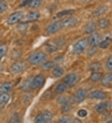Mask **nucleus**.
I'll return each instance as SVG.
<instances>
[{
  "label": "nucleus",
  "instance_id": "nucleus-1",
  "mask_svg": "<svg viewBox=\"0 0 112 123\" xmlns=\"http://www.w3.org/2000/svg\"><path fill=\"white\" fill-rule=\"evenodd\" d=\"M47 56L45 53L42 52H37L32 54L28 57V62L30 64L33 65H37L42 63L46 60Z\"/></svg>",
  "mask_w": 112,
  "mask_h": 123
},
{
  "label": "nucleus",
  "instance_id": "nucleus-2",
  "mask_svg": "<svg viewBox=\"0 0 112 123\" xmlns=\"http://www.w3.org/2000/svg\"><path fill=\"white\" fill-rule=\"evenodd\" d=\"M63 83L68 87H72L79 81V77L76 73H70L63 78Z\"/></svg>",
  "mask_w": 112,
  "mask_h": 123
},
{
  "label": "nucleus",
  "instance_id": "nucleus-3",
  "mask_svg": "<svg viewBox=\"0 0 112 123\" xmlns=\"http://www.w3.org/2000/svg\"><path fill=\"white\" fill-rule=\"evenodd\" d=\"M87 45H88V41L87 39H81L73 45L72 52L75 55H79L85 50V49L87 48Z\"/></svg>",
  "mask_w": 112,
  "mask_h": 123
},
{
  "label": "nucleus",
  "instance_id": "nucleus-4",
  "mask_svg": "<svg viewBox=\"0 0 112 123\" xmlns=\"http://www.w3.org/2000/svg\"><path fill=\"white\" fill-rule=\"evenodd\" d=\"M64 27L63 24V21H57L53 23L52 24H50L46 29L47 33L52 34L57 32L59 30H60Z\"/></svg>",
  "mask_w": 112,
  "mask_h": 123
},
{
  "label": "nucleus",
  "instance_id": "nucleus-5",
  "mask_svg": "<svg viewBox=\"0 0 112 123\" xmlns=\"http://www.w3.org/2000/svg\"><path fill=\"white\" fill-rule=\"evenodd\" d=\"M87 96V91L84 89H79L76 91L72 98V102L74 103H80L82 102Z\"/></svg>",
  "mask_w": 112,
  "mask_h": 123
},
{
  "label": "nucleus",
  "instance_id": "nucleus-6",
  "mask_svg": "<svg viewBox=\"0 0 112 123\" xmlns=\"http://www.w3.org/2000/svg\"><path fill=\"white\" fill-rule=\"evenodd\" d=\"M27 67V63L23 62H18L13 63L11 67V69L14 74H20L24 72Z\"/></svg>",
  "mask_w": 112,
  "mask_h": 123
},
{
  "label": "nucleus",
  "instance_id": "nucleus-7",
  "mask_svg": "<svg viewBox=\"0 0 112 123\" xmlns=\"http://www.w3.org/2000/svg\"><path fill=\"white\" fill-rule=\"evenodd\" d=\"M24 16L23 12L21 11L14 12L12 14H11L7 19V23L10 25H13L16 23L20 22Z\"/></svg>",
  "mask_w": 112,
  "mask_h": 123
},
{
  "label": "nucleus",
  "instance_id": "nucleus-8",
  "mask_svg": "<svg viewBox=\"0 0 112 123\" xmlns=\"http://www.w3.org/2000/svg\"><path fill=\"white\" fill-rule=\"evenodd\" d=\"M107 97V94L101 90H95L88 94V98L92 99H104Z\"/></svg>",
  "mask_w": 112,
  "mask_h": 123
},
{
  "label": "nucleus",
  "instance_id": "nucleus-9",
  "mask_svg": "<svg viewBox=\"0 0 112 123\" xmlns=\"http://www.w3.org/2000/svg\"><path fill=\"white\" fill-rule=\"evenodd\" d=\"M102 41V36L98 33H94L90 36L88 39V44L90 46H97Z\"/></svg>",
  "mask_w": 112,
  "mask_h": 123
},
{
  "label": "nucleus",
  "instance_id": "nucleus-10",
  "mask_svg": "<svg viewBox=\"0 0 112 123\" xmlns=\"http://www.w3.org/2000/svg\"><path fill=\"white\" fill-rule=\"evenodd\" d=\"M45 82L44 77L42 75H38L33 79L32 83H33V88H39L42 87Z\"/></svg>",
  "mask_w": 112,
  "mask_h": 123
},
{
  "label": "nucleus",
  "instance_id": "nucleus-11",
  "mask_svg": "<svg viewBox=\"0 0 112 123\" xmlns=\"http://www.w3.org/2000/svg\"><path fill=\"white\" fill-rule=\"evenodd\" d=\"M101 83L103 86H109L112 85V73L107 74L103 76L101 79Z\"/></svg>",
  "mask_w": 112,
  "mask_h": 123
},
{
  "label": "nucleus",
  "instance_id": "nucleus-12",
  "mask_svg": "<svg viewBox=\"0 0 112 123\" xmlns=\"http://www.w3.org/2000/svg\"><path fill=\"white\" fill-rule=\"evenodd\" d=\"M32 81H33L32 78H29L22 83L21 86V90L22 92H29L33 88Z\"/></svg>",
  "mask_w": 112,
  "mask_h": 123
},
{
  "label": "nucleus",
  "instance_id": "nucleus-13",
  "mask_svg": "<svg viewBox=\"0 0 112 123\" xmlns=\"http://www.w3.org/2000/svg\"><path fill=\"white\" fill-rule=\"evenodd\" d=\"M78 23V20L75 18H70L63 21L64 26L66 27H75Z\"/></svg>",
  "mask_w": 112,
  "mask_h": 123
},
{
  "label": "nucleus",
  "instance_id": "nucleus-14",
  "mask_svg": "<svg viewBox=\"0 0 112 123\" xmlns=\"http://www.w3.org/2000/svg\"><path fill=\"white\" fill-rule=\"evenodd\" d=\"M40 18V13L38 11H32L27 14L26 19L27 22H33L39 19Z\"/></svg>",
  "mask_w": 112,
  "mask_h": 123
},
{
  "label": "nucleus",
  "instance_id": "nucleus-15",
  "mask_svg": "<svg viewBox=\"0 0 112 123\" xmlns=\"http://www.w3.org/2000/svg\"><path fill=\"white\" fill-rule=\"evenodd\" d=\"M13 89V85L10 82H5L0 86V93H9Z\"/></svg>",
  "mask_w": 112,
  "mask_h": 123
},
{
  "label": "nucleus",
  "instance_id": "nucleus-16",
  "mask_svg": "<svg viewBox=\"0 0 112 123\" xmlns=\"http://www.w3.org/2000/svg\"><path fill=\"white\" fill-rule=\"evenodd\" d=\"M109 106V104L107 102H103L101 103L98 104L95 107V110L97 111V113H103L105 111L107 110V108Z\"/></svg>",
  "mask_w": 112,
  "mask_h": 123
},
{
  "label": "nucleus",
  "instance_id": "nucleus-17",
  "mask_svg": "<svg viewBox=\"0 0 112 123\" xmlns=\"http://www.w3.org/2000/svg\"><path fill=\"white\" fill-rule=\"evenodd\" d=\"M10 99V96L7 93H0V105L5 106Z\"/></svg>",
  "mask_w": 112,
  "mask_h": 123
},
{
  "label": "nucleus",
  "instance_id": "nucleus-18",
  "mask_svg": "<svg viewBox=\"0 0 112 123\" xmlns=\"http://www.w3.org/2000/svg\"><path fill=\"white\" fill-rule=\"evenodd\" d=\"M97 29V25L95 23L92 22L90 23L86 26L85 29V33L87 34H90L93 33L95 30Z\"/></svg>",
  "mask_w": 112,
  "mask_h": 123
},
{
  "label": "nucleus",
  "instance_id": "nucleus-19",
  "mask_svg": "<svg viewBox=\"0 0 112 123\" xmlns=\"http://www.w3.org/2000/svg\"><path fill=\"white\" fill-rule=\"evenodd\" d=\"M102 77H103V75H102V73L97 71V72H93L92 73L90 78L93 82H97V81H99V80L102 79Z\"/></svg>",
  "mask_w": 112,
  "mask_h": 123
},
{
  "label": "nucleus",
  "instance_id": "nucleus-20",
  "mask_svg": "<svg viewBox=\"0 0 112 123\" xmlns=\"http://www.w3.org/2000/svg\"><path fill=\"white\" fill-rule=\"evenodd\" d=\"M67 88V86L66 85L63 83H59L56 85V86L55 87V90H54V92L55 93H58V94H60V93H62L64 92H65L66 91Z\"/></svg>",
  "mask_w": 112,
  "mask_h": 123
},
{
  "label": "nucleus",
  "instance_id": "nucleus-21",
  "mask_svg": "<svg viewBox=\"0 0 112 123\" xmlns=\"http://www.w3.org/2000/svg\"><path fill=\"white\" fill-rule=\"evenodd\" d=\"M108 10V7L105 6H102L99 7L96 9V10L93 12V15L95 16H99L102 15L103 14L106 12Z\"/></svg>",
  "mask_w": 112,
  "mask_h": 123
},
{
  "label": "nucleus",
  "instance_id": "nucleus-22",
  "mask_svg": "<svg viewBox=\"0 0 112 123\" xmlns=\"http://www.w3.org/2000/svg\"><path fill=\"white\" fill-rule=\"evenodd\" d=\"M22 56V53L20 50L14 49L11 52V58L13 60H18L20 59Z\"/></svg>",
  "mask_w": 112,
  "mask_h": 123
},
{
  "label": "nucleus",
  "instance_id": "nucleus-23",
  "mask_svg": "<svg viewBox=\"0 0 112 123\" xmlns=\"http://www.w3.org/2000/svg\"><path fill=\"white\" fill-rule=\"evenodd\" d=\"M55 66V63L54 62L49 61L47 62H44L41 66V68L42 70L46 71L49 70L51 69L52 68H54Z\"/></svg>",
  "mask_w": 112,
  "mask_h": 123
},
{
  "label": "nucleus",
  "instance_id": "nucleus-24",
  "mask_svg": "<svg viewBox=\"0 0 112 123\" xmlns=\"http://www.w3.org/2000/svg\"><path fill=\"white\" fill-rule=\"evenodd\" d=\"M52 74L54 77L59 78V77L62 76V75L64 74V70L60 67H57L54 68V70H52Z\"/></svg>",
  "mask_w": 112,
  "mask_h": 123
},
{
  "label": "nucleus",
  "instance_id": "nucleus-25",
  "mask_svg": "<svg viewBox=\"0 0 112 123\" xmlns=\"http://www.w3.org/2000/svg\"><path fill=\"white\" fill-rule=\"evenodd\" d=\"M57 103L59 104H66V103H71L72 102V98L67 96H60L56 100Z\"/></svg>",
  "mask_w": 112,
  "mask_h": 123
},
{
  "label": "nucleus",
  "instance_id": "nucleus-26",
  "mask_svg": "<svg viewBox=\"0 0 112 123\" xmlns=\"http://www.w3.org/2000/svg\"><path fill=\"white\" fill-rule=\"evenodd\" d=\"M102 68V65L100 62H93L88 66V68L92 72H97L99 70L101 69Z\"/></svg>",
  "mask_w": 112,
  "mask_h": 123
},
{
  "label": "nucleus",
  "instance_id": "nucleus-27",
  "mask_svg": "<svg viewBox=\"0 0 112 123\" xmlns=\"http://www.w3.org/2000/svg\"><path fill=\"white\" fill-rule=\"evenodd\" d=\"M42 116H43L44 119L45 123L50 122L52 119L53 117V114L52 113H51L49 111H45L42 113Z\"/></svg>",
  "mask_w": 112,
  "mask_h": 123
},
{
  "label": "nucleus",
  "instance_id": "nucleus-28",
  "mask_svg": "<svg viewBox=\"0 0 112 123\" xmlns=\"http://www.w3.org/2000/svg\"><path fill=\"white\" fill-rule=\"evenodd\" d=\"M110 22L107 19H102L99 21V26L100 29H105L110 26Z\"/></svg>",
  "mask_w": 112,
  "mask_h": 123
},
{
  "label": "nucleus",
  "instance_id": "nucleus-29",
  "mask_svg": "<svg viewBox=\"0 0 112 123\" xmlns=\"http://www.w3.org/2000/svg\"><path fill=\"white\" fill-rule=\"evenodd\" d=\"M111 39L110 37H107L105 40L104 41H102L101 42H100V44H99V47H100V48L102 49H106L107 48L108 46L110 45V44L111 43Z\"/></svg>",
  "mask_w": 112,
  "mask_h": 123
},
{
  "label": "nucleus",
  "instance_id": "nucleus-30",
  "mask_svg": "<svg viewBox=\"0 0 112 123\" xmlns=\"http://www.w3.org/2000/svg\"><path fill=\"white\" fill-rule=\"evenodd\" d=\"M72 117L70 115H64L59 120V123H72Z\"/></svg>",
  "mask_w": 112,
  "mask_h": 123
},
{
  "label": "nucleus",
  "instance_id": "nucleus-31",
  "mask_svg": "<svg viewBox=\"0 0 112 123\" xmlns=\"http://www.w3.org/2000/svg\"><path fill=\"white\" fill-rule=\"evenodd\" d=\"M74 12V10L73 9H68V10H64L62 11L61 12H59L57 14V16L59 18H62V17L70 15Z\"/></svg>",
  "mask_w": 112,
  "mask_h": 123
},
{
  "label": "nucleus",
  "instance_id": "nucleus-32",
  "mask_svg": "<svg viewBox=\"0 0 112 123\" xmlns=\"http://www.w3.org/2000/svg\"><path fill=\"white\" fill-rule=\"evenodd\" d=\"M41 3H42L41 0H31L29 4V6L32 8H38L39 6H40Z\"/></svg>",
  "mask_w": 112,
  "mask_h": 123
},
{
  "label": "nucleus",
  "instance_id": "nucleus-33",
  "mask_svg": "<svg viewBox=\"0 0 112 123\" xmlns=\"http://www.w3.org/2000/svg\"><path fill=\"white\" fill-rule=\"evenodd\" d=\"M20 121H21V119H20V114L17 113H15L13 114L12 117H11V118L10 123H20Z\"/></svg>",
  "mask_w": 112,
  "mask_h": 123
},
{
  "label": "nucleus",
  "instance_id": "nucleus-34",
  "mask_svg": "<svg viewBox=\"0 0 112 123\" xmlns=\"http://www.w3.org/2000/svg\"><path fill=\"white\" fill-rule=\"evenodd\" d=\"M7 52V47L6 45L3 44L0 45V58L5 56Z\"/></svg>",
  "mask_w": 112,
  "mask_h": 123
},
{
  "label": "nucleus",
  "instance_id": "nucleus-35",
  "mask_svg": "<svg viewBox=\"0 0 112 123\" xmlns=\"http://www.w3.org/2000/svg\"><path fill=\"white\" fill-rule=\"evenodd\" d=\"M72 109V106L70 103L63 104L61 107V110L63 112H69Z\"/></svg>",
  "mask_w": 112,
  "mask_h": 123
},
{
  "label": "nucleus",
  "instance_id": "nucleus-36",
  "mask_svg": "<svg viewBox=\"0 0 112 123\" xmlns=\"http://www.w3.org/2000/svg\"><path fill=\"white\" fill-rule=\"evenodd\" d=\"M106 68L108 70L112 71V55L108 59L106 63Z\"/></svg>",
  "mask_w": 112,
  "mask_h": 123
},
{
  "label": "nucleus",
  "instance_id": "nucleus-37",
  "mask_svg": "<svg viewBox=\"0 0 112 123\" xmlns=\"http://www.w3.org/2000/svg\"><path fill=\"white\" fill-rule=\"evenodd\" d=\"M7 9V5L5 2H0V14L5 12Z\"/></svg>",
  "mask_w": 112,
  "mask_h": 123
},
{
  "label": "nucleus",
  "instance_id": "nucleus-38",
  "mask_svg": "<svg viewBox=\"0 0 112 123\" xmlns=\"http://www.w3.org/2000/svg\"><path fill=\"white\" fill-rule=\"evenodd\" d=\"M35 123H45L44 119L43 116H42V113L41 114H39L36 116V119H35Z\"/></svg>",
  "mask_w": 112,
  "mask_h": 123
},
{
  "label": "nucleus",
  "instance_id": "nucleus-39",
  "mask_svg": "<svg viewBox=\"0 0 112 123\" xmlns=\"http://www.w3.org/2000/svg\"><path fill=\"white\" fill-rule=\"evenodd\" d=\"M97 51V46H92L91 48H90L88 51V55L89 56H92Z\"/></svg>",
  "mask_w": 112,
  "mask_h": 123
},
{
  "label": "nucleus",
  "instance_id": "nucleus-40",
  "mask_svg": "<svg viewBox=\"0 0 112 123\" xmlns=\"http://www.w3.org/2000/svg\"><path fill=\"white\" fill-rule=\"evenodd\" d=\"M46 49L48 52H53L56 51L57 50V47L53 45H48L46 47Z\"/></svg>",
  "mask_w": 112,
  "mask_h": 123
},
{
  "label": "nucleus",
  "instance_id": "nucleus-41",
  "mask_svg": "<svg viewBox=\"0 0 112 123\" xmlns=\"http://www.w3.org/2000/svg\"><path fill=\"white\" fill-rule=\"evenodd\" d=\"M77 114L79 115V116H80V117H84L87 115V112L85 110H80L79 111H78Z\"/></svg>",
  "mask_w": 112,
  "mask_h": 123
},
{
  "label": "nucleus",
  "instance_id": "nucleus-42",
  "mask_svg": "<svg viewBox=\"0 0 112 123\" xmlns=\"http://www.w3.org/2000/svg\"><path fill=\"white\" fill-rule=\"evenodd\" d=\"M55 44L57 46H62V45H64L66 43V41L64 39H58L55 41Z\"/></svg>",
  "mask_w": 112,
  "mask_h": 123
},
{
  "label": "nucleus",
  "instance_id": "nucleus-43",
  "mask_svg": "<svg viewBox=\"0 0 112 123\" xmlns=\"http://www.w3.org/2000/svg\"><path fill=\"white\" fill-rule=\"evenodd\" d=\"M31 1V0H23L21 5H20V6L22 7V6H27V5H29V4L30 3Z\"/></svg>",
  "mask_w": 112,
  "mask_h": 123
},
{
  "label": "nucleus",
  "instance_id": "nucleus-44",
  "mask_svg": "<svg viewBox=\"0 0 112 123\" xmlns=\"http://www.w3.org/2000/svg\"><path fill=\"white\" fill-rule=\"evenodd\" d=\"M72 123H82V121H81L80 119H79L74 118V119H72Z\"/></svg>",
  "mask_w": 112,
  "mask_h": 123
},
{
  "label": "nucleus",
  "instance_id": "nucleus-45",
  "mask_svg": "<svg viewBox=\"0 0 112 123\" xmlns=\"http://www.w3.org/2000/svg\"><path fill=\"white\" fill-rule=\"evenodd\" d=\"M80 1L82 2V3H89V2L91 1L92 0H80Z\"/></svg>",
  "mask_w": 112,
  "mask_h": 123
},
{
  "label": "nucleus",
  "instance_id": "nucleus-46",
  "mask_svg": "<svg viewBox=\"0 0 112 123\" xmlns=\"http://www.w3.org/2000/svg\"><path fill=\"white\" fill-rule=\"evenodd\" d=\"M109 106H110V108L112 109V101L110 103V104L109 105Z\"/></svg>",
  "mask_w": 112,
  "mask_h": 123
},
{
  "label": "nucleus",
  "instance_id": "nucleus-47",
  "mask_svg": "<svg viewBox=\"0 0 112 123\" xmlns=\"http://www.w3.org/2000/svg\"><path fill=\"white\" fill-rule=\"evenodd\" d=\"M5 0H0V2H1V1H4Z\"/></svg>",
  "mask_w": 112,
  "mask_h": 123
},
{
  "label": "nucleus",
  "instance_id": "nucleus-48",
  "mask_svg": "<svg viewBox=\"0 0 112 123\" xmlns=\"http://www.w3.org/2000/svg\"><path fill=\"white\" fill-rule=\"evenodd\" d=\"M1 59H2V58H0V62H1Z\"/></svg>",
  "mask_w": 112,
  "mask_h": 123
},
{
  "label": "nucleus",
  "instance_id": "nucleus-49",
  "mask_svg": "<svg viewBox=\"0 0 112 123\" xmlns=\"http://www.w3.org/2000/svg\"><path fill=\"white\" fill-rule=\"evenodd\" d=\"M41 1H42V0H41Z\"/></svg>",
  "mask_w": 112,
  "mask_h": 123
}]
</instances>
